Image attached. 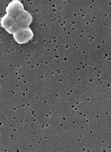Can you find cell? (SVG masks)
<instances>
[{"mask_svg":"<svg viewBox=\"0 0 111 152\" xmlns=\"http://www.w3.org/2000/svg\"><path fill=\"white\" fill-rule=\"evenodd\" d=\"M15 41L19 45H24L32 39L33 32L30 28H19L14 34Z\"/></svg>","mask_w":111,"mask_h":152,"instance_id":"obj_1","label":"cell"},{"mask_svg":"<svg viewBox=\"0 0 111 152\" xmlns=\"http://www.w3.org/2000/svg\"><path fill=\"white\" fill-rule=\"evenodd\" d=\"M0 23H1L2 28H4L6 31L9 34H13V35H14V33L20 28L17 21H16V18L14 17H11L9 15H7V14H5L4 16H3L1 18Z\"/></svg>","mask_w":111,"mask_h":152,"instance_id":"obj_2","label":"cell"},{"mask_svg":"<svg viewBox=\"0 0 111 152\" xmlns=\"http://www.w3.org/2000/svg\"><path fill=\"white\" fill-rule=\"evenodd\" d=\"M23 10H25V9H24V6L21 1L13 0L6 7V14L11 16V17L16 18L18 14L22 13Z\"/></svg>","mask_w":111,"mask_h":152,"instance_id":"obj_3","label":"cell"},{"mask_svg":"<svg viewBox=\"0 0 111 152\" xmlns=\"http://www.w3.org/2000/svg\"><path fill=\"white\" fill-rule=\"evenodd\" d=\"M15 18L20 28H29L32 23V16L27 10H23Z\"/></svg>","mask_w":111,"mask_h":152,"instance_id":"obj_4","label":"cell"}]
</instances>
